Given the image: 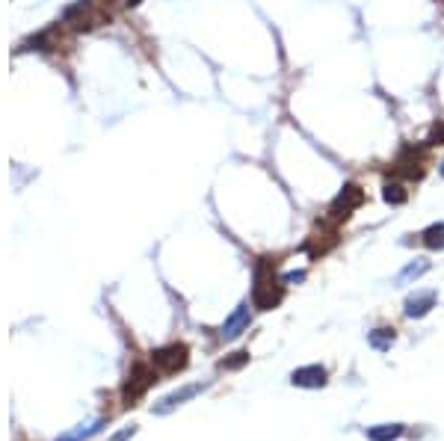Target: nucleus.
<instances>
[{
  "label": "nucleus",
  "instance_id": "f257e3e1",
  "mask_svg": "<svg viewBox=\"0 0 444 441\" xmlns=\"http://www.w3.org/2000/svg\"><path fill=\"white\" fill-rule=\"evenodd\" d=\"M285 299V284L282 279H275L273 264L264 258L255 269V287H252V305L258 311H273L278 302Z\"/></svg>",
  "mask_w": 444,
  "mask_h": 441
},
{
  "label": "nucleus",
  "instance_id": "f03ea898",
  "mask_svg": "<svg viewBox=\"0 0 444 441\" xmlns=\"http://www.w3.org/2000/svg\"><path fill=\"white\" fill-rule=\"evenodd\" d=\"M365 205V190L358 184H343V190L335 196V201L329 205V219L332 223H347L353 216V211H358Z\"/></svg>",
  "mask_w": 444,
  "mask_h": 441
},
{
  "label": "nucleus",
  "instance_id": "7ed1b4c3",
  "mask_svg": "<svg viewBox=\"0 0 444 441\" xmlns=\"http://www.w3.org/2000/svg\"><path fill=\"white\" fill-rule=\"evenodd\" d=\"M157 382V370H154V364L148 367V364H134L130 367V376H127V382H125V391H122V397H125V406H134L148 388H152Z\"/></svg>",
  "mask_w": 444,
  "mask_h": 441
},
{
  "label": "nucleus",
  "instance_id": "20e7f679",
  "mask_svg": "<svg viewBox=\"0 0 444 441\" xmlns=\"http://www.w3.org/2000/svg\"><path fill=\"white\" fill-rule=\"evenodd\" d=\"M187 362H190L187 344H169V347H160V350L152 352V364L160 373H166V376H172V373H178V370H184Z\"/></svg>",
  "mask_w": 444,
  "mask_h": 441
},
{
  "label": "nucleus",
  "instance_id": "39448f33",
  "mask_svg": "<svg viewBox=\"0 0 444 441\" xmlns=\"http://www.w3.org/2000/svg\"><path fill=\"white\" fill-rule=\"evenodd\" d=\"M426 148V145H423ZM423 148L418 145H406L400 151V157L394 160V175H400L406 181H421L426 172V160H423Z\"/></svg>",
  "mask_w": 444,
  "mask_h": 441
},
{
  "label": "nucleus",
  "instance_id": "423d86ee",
  "mask_svg": "<svg viewBox=\"0 0 444 441\" xmlns=\"http://www.w3.org/2000/svg\"><path fill=\"white\" fill-rule=\"evenodd\" d=\"M252 326V311H249V302H240L237 308H234V314L225 320L222 323V329H220V337L222 341H234V337H240L246 329Z\"/></svg>",
  "mask_w": 444,
  "mask_h": 441
},
{
  "label": "nucleus",
  "instance_id": "0eeeda50",
  "mask_svg": "<svg viewBox=\"0 0 444 441\" xmlns=\"http://www.w3.org/2000/svg\"><path fill=\"white\" fill-rule=\"evenodd\" d=\"M207 388V382L202 385V382H195V385H184V388H178V391H172V394H166L157 406H154V415H169L172 409H178L181 403H187L190 397H195V394H202Z\"/></svg>",
  "mask_w": 444,
  "mask_h": 441
},
{
  "label": "nucleus",
  "instance_id": "6e6552de",
  "mask_svg": "<svg viewBox=\"0 0 444 441\" xmlns=\"http://www.w3.org/2000/svg\"><path fill=\"white\" fill-rule=\"evenodd\" d=\"M436 302H438V294L436 291H418V294H412V296L406 299L403 314L412 317V320H421V317H426V314L436 308Z\"/></svg>",
  "mask_w": 444,
  "mask_h": 441
},
{
  "label": "nucleus",
  "instance_id": "1a4fd4ad",
  "mask_svg": "<svg viewBox=\"0 0 444 441\" xmlns=\"http://www.w3.org/2000/svg\"><path fill=\"white\" fill-rule=\"evenodd\" d=\"M326 367H320V364H305V367H300V370H293V376H290V382L296 385V388H323L326 385Z\"/></svg>",
  "mask_w": 444,
  "mask_h": 441
},
{
  "label": "nucleus",
  "instance_id": "9d476101",
  "mask_svg": "<svg viewBox=\"0 0 444 441\" xmlns=\"http://www.w3.org/2000/svg\"><path fill=\"white\" fill-rule=\"evenodd\" d=\"M430 261H426V258H418V261H412V264H406L403 269H400V273H397V279H394V281H397V287H403V284H412V281H418L421 276H426V273H430Z\"/></svg>",
  "mask_w": 444,
  "mask_h": 441
},
{
  "label": "nucleus",
  "instance_id": "9b49d317",
  "mask_svg": "<svg viewBox=\"0 0 444 441\" xmlns=\"http://www.w3.org/2000/svg\"><path fill=\"white\" fill-rule=\"evenodd\" d=\"M107 427V418H98V420H92V423H86V427H77V430H72V432H65V435H59L57 441H86V438H92V435H98Z\"/></svg>",
  "mask_w": 444,
  "mask_h": 441
},
{
  "label": "nucleus",
  "instance_id": "f8f14e48",
  "mask_svg": "<svg viewBox=\"0 0 444 441\" xmlns=\"http://www.w3.org/2000/svg\"><path fill=\"white\" fill-rule=\"evenodd\" d=\"M421 243L433 252H444V223H433L421 231Z\"/></svg>",
  "mask_w": 444,
  "mask_h": 441
},
{
  "label": "nucleus",
  "instance_id": "ddd939ff",
  "mask_svg": "<svg viewBox=\"0 0 444 441\" xmlns=\"http://www.w3.org/2000/svg\"><path fill=\"white\" fill-rule=\"evenodd\" d=\"M368 341H370V347H373V350L385 352V350H391V344H394V341H397V332H394L391 326H380V329H373V332L368 335Z\"/></svg>",
  "mask_w": 444,
  "mask_h": 441
},
{
  "label": "nucleus",
  "instance_id": "4468645a",
  "mask_svg": "<svg viewBox=\"0 0 444 441\" xmlns=\"http://www.w3.org/2000/svg\"><path fill=\"white\" fill-rule=\"evenodd\" d=\"M382 199L388 201V205H406L409 201V190H406V184L403 181H388L385 186H382Z\"/></svg>",
  "mask_w": 444,
  "mask_h": 441
},
{
  "label": "nucleus",
  "instance_id": "2eb2a0df",
  "mask_svg": "<svg viewBox=\"0 0 444 441\" xmlns=\"http://www.w3.org/2000/svg\"><path fill=\"white\" fill-rule=\"evenodd\" d=\"M400 435H403V423H380V427L368 430L370 441H397Z\"/></svg>",
  "mask_w": 444,
  "mask_h": 441
},
{
  "label": "nucleus",
  "instance_id": "dca6fc26",
  "mask_svg": "<svg viewBox=\"0 0 444 441\" xmlns=\"http://www.w3.org/2000/svg\"><path fill=\"white\" fill-rule=\"evenodd\" d=\"M433 145H444V122H436L430 137H426V148H433Z\"/></svg>",
  "mask_w": 444,
  "mask_h": 441
},
{
  "label": "nucleus",
  "instance_id": "f3484780",
  "mask_svg": "<svg viewBox=\"0 0 444 441\" xmlns=\"http://www.w3.org/2000/svg\"><path fill=\"white\" fill-rule=\"evenodd\" d=\"M246 362H249V352H234V359L222 362V367H228V370H237V367H243Z\"/></svg>",
  "mask_w": 444,
  "mask_h": 441
},
{
  "label": "nucleus",
  "instance_id": "a211bd4d",
  "mask_svg": "<svg viewBox=\"0 0 444 441\" xmlns=\"http://www.w3.org/2000/svg\"><path fill=\"white\" fill-rule=\"evenodd\" d=\"M300 281H305V269H296V273L282 276V284H300Z\"/></svg>",
  "mask_w": 444,
  "mask_h": 441
},
{
  "label": "nucleus",
  "instance_id": "6ab92c4d",
  "mask_svg": "<svg viewBox=\"0 0 444 441\" xmlns=\"http://www.w3.org/2000/svg\"><path fill=\"white\" fill-rule=\"evenodd\" d=\"M134 432H137L134 427H127V430H122L119 435H113V441H125V438H130V435H134Z\"/></svg>",
  "mask_w": 444,
  "mask_h": 441
},
{
  "label": "nucleus",
  "instance_id": "aec40b11",
  "mask_svg": "<svg viewBox=\"0 0 444 441\" xmlns=\"http://www.w3.org/2000/svg\"><path fill=\"white\" fill-rule=\"evenodd\" d=\"M438 175H441V178H444V160H441V163H438Z\"/></svg>",
  "mask_w": 444,
  "mask_h": 441
},
{
  "label": "nucleus",
  "instance_id": "412c9836",
  "mask_svg": "<svg viewBox=\"0 0 444 441\" xmlns=\"http://www.w3.org/2000/svg\"><path fill=\"white\" fill-rule=\"evenodd\" d=\"M140 4V0H127V6H137Z\"/></svg>",
  "mask_w": 444,
  "mask_h": 441
}]
</instances>
